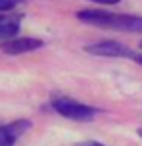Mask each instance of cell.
I'll return each instance as SVG.
<instances>
[{
	"label": "cell",
	"mask_w": 142,
	"mask_h": 146,
	"mask_svg": "<svg viewBox=\"0 0 142 146\" xmlns=\"http://www.w3.org/2000/svg\"><path fill=\"white\" fill-rule=\"evenodd\" d=\"M77 19L81 23L102 27V29L140 33L142 35V17L140 15L113 14V12H108V10H81V12H77Z\"/></svg>",
	"instance_id": "6da1fadb"
},
{
	"label": "cell",
	"mask_w": 142,
	"mask_h": 146,
	"mask_svg": "<svg viewBox=\"0 0 142 146\" xmlns=\"http://www.w3.org/2000/svg\"><path fill=\"white\" fill-rule=\"evenodd\" d=\"M135 60H136V62H138V64L142 66V54H138V56H135Z\"/></svg>",
	"instance_id": "30bf717a"
},
{
	"label": "cell",
	"mask_w": 142,
	"mask_h": 146,
	"mask_svg": "<svg viewBox=\"0 0 142 146\" xmlns=\"http://www.w3.org/2000/svg\"><path fill=\"white\" fill-rule=\"evenodd\" d=\"M19 29H21L19 17H0V42L17 36Z\"/></svg>",
	"instance_id": "8992f818"
},
{
	"label": "cell",
	"mask_w": 142,
	"mask_h": 146,
	"mask_svg": "<svg viewBox=\"0 0 142 146\" xmlns=\"http://www.w3.org/2000/svg\"><path fill=\"white\" fill-rule=\"evenodd\" d=\"M25 0H0V14H4V12H10V10H14L17 4H21Z\"/></svg>",
	"instance_id": "52a82bcc"
},
{
	"label": "cell",
	"mask_w": 142,
	"mask_h": 146,
	"mask_svg": "<svg viewBox=\"0 0 142 146\" xmlns=\"http://www.w3.org/2000/svg\"><path fill=\"white\" fill-rule=\"evenodd\" d=\"M79 146H104V144L96 142V140H85V142H79Z\"/></svg>",
	"instance_id": "9c48e42d"
},
{
	"label": "cell",
	"mask_w": 142,
	"mask_h": 146,
	"mask_svg": "<svg viewBox=\"0 0 142 146\" xmlns=\"http://www.w3.org/2000/svg\"><path fill=\"white\" fill-rule=\"evenodd\" d=\"M138 135H140V137H142V129H138Z\"/></svg>",
	"instance_id": "8fae6325"
},
{
	"label": "cell",
	"mask_w": 142,
	"mask_h": 146,
	"mask_svg": "<svg viewBox=\"0 0 142 146\" xmlns=\"http://www.w3.org/2000/svg\"><path fill=\"white\" fill-rule=\"evenodd\" d=\"M52 108L60 113L61 117H67V119H73V121H90L94 117V108H90L87 104L75 100L71 96H61V94H56L52 96Z\"/></svg>",
	"instance_id": "7a4b0ae2"
},
{
	"label": "cell",
	"mask_w": 142,
	"mask_h": 146,
	"mask_svg": "<svg viewBox=\"0 0 142 146\" xmlns=\"http://www.w3.org/2000/svg\"><path fill=\"white\" fill-rule=\"evenodd\" d=\"M89 2H94V4H104V6H113V4H119L121 0H89Z\"/></svg>",
	"instance_id": "ba28073f"
},
{
	"label": "cell",
	"mask_w": 142,
	"mask_h": 146,
	"mask_svg": "<svg viewBox=\"0 0 142 146\" xmlns=\"http://www.w3.org/2000/svg\"><path fill=\"white\" fill-rule=\"evenodd\" d=\"M140 48H142V40H140Z\"/></svg>",
	"instance_id": "7c38bea8"
},
{
	"label": "cell",
	"mask_w": 142,
	"mask_h": 146,
	"mask_svg": "<svg viewBox=\"0 0 142 146\" xmlns=\"http://www.w3.org/2000/svg\"><path fill=\"white\" fill-rule=\"evenodd\" d=\"M29 119H17L8 125H0V146H14L17 137H21L25 131H29Z\"/></svg>",
	"instance_id": "5b68a950"
},
{
	"label": "cell",
	"mask_w": 142,
	"mask_h": 146,
	"mask_svg": "<svg viewBox=\"0 0 142 146\" xmlns=\"http://www.w3.org/2000/svg\"><path fill=\"white\" fill-rule=\"evenodd\" d=\"M85 52L94 54V56H102V58H135L133 50L117 40H98V42L87 44Z\"/></svg>",
	"instance_id": "3957f363"
},
{
	"label": "cell",
	"mask_w": 142,
	"mask_h": 146,
	"mask_svg": "<svg viewBox=\"0 0 142 146\" xmlns=\"http://www.w3.org/2000/svg\"><path fill=\"white\" fill-rule=\"evenodd\" d=\"M42 46H44V42L40 38H35V36H14L10 40H2L0 42V50L4 54L17 56V54H27V52L38 50Z\"/></svg>",
	"instance_id": "277c9868"
}]
</instances>
